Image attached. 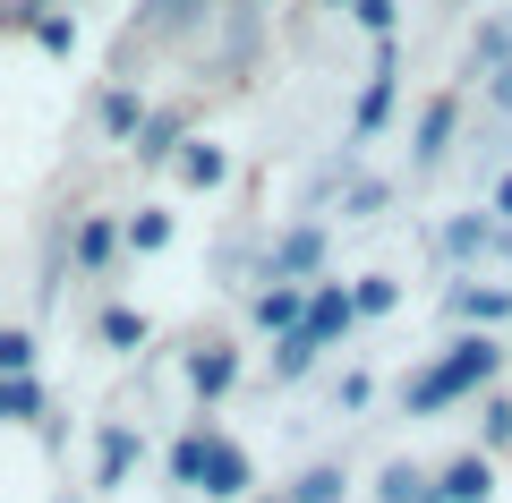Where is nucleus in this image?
<instances>
[{
	"mask_svg": "<svg viewBox=\"0 0 512 503\" xmlns=\"http://www.w3.org/2000/svg\"><path fill=\"white\" fill-rule=\"evenodd\" d=\"M487 376H495V342H461L444 367H427V376H419L410 410H444L453 393H470V384H487Z\"/></svg>",
	"mask_w": 512,
	"mask_h": 503,
	"instance_id": "obj_1",
	"label": "nucleus"
},
{
	"mask_svg": "<svg viewBox=\"0 0 512 503\" xmlns=\"http://www.w3.org/2000/svg\"><path fill=\"white\" fill-rule=\"evenodd\" d=\"M197 495H222V503H231V495H248V452L214 435V444H205V478H197Z\"/></svg>",
	"mask_w": 512,
	"mask_h": 503,
	"instance_id": "obj_2",
	"label": "nucleus"
},
{
	"mask_svg": "<svg viewBox=\"0 0 512 503\" xmlns=\"http://www.w3.org/2000/svg\"><path fill=\"white\" fill-rule=\"evenodd\" d=\"M350 316H359V299H342V290H316V307H308V324H299V333H308V342H325V333H342Z\"/></svg>",
	"mask_w": 512,
	"mask_h": 503,
	"instance_id": "obj_3",
	"label": "nucleus"
},
{
	"mask_svg": "<svg viewBox=\"0 0 512 503\" xmlns=\"http://www.w3.org/2000/svg\"><path fill=\"white\" fill-rule=\"evenodd\" d=\"M376 495H384V503H444V486H427V478H419L410 461H393V469H384V486H376Z\"/></svg>",
	"mask_w": 512,
	"mask_h": 503,
	"instance_id": "obj_4",
	"label": "nucleus"
},
{
	"mask_svg": "<svg viewBox=\"0 0 512 503\" xmlns=\"http://www.w3.org/2000/svg\"><path fill=\"white\" fill-rule=\"evenodd\" d=\"M487 486H495L487 461H453L444 469V503H487Z\"/></svg>",
	"mask_w": 512,
	"mask_h": 503,
	"instance_id": "obj_5",
	"label": "nucleus"
},
{
	"mask_svg": "<svg viewBox=\"0 0 512 503\" xmlns=\"http://www.w3.org/2000/svg\"><path fill=\"white\" fill-rule=\"evenodd\" d=\"M231 376H239V359H231V350H205V359L188 367V384H197V393H222Z\"/></svg>",
	"mask_w": 512,
	"mask_h": 503,
	"instance_id": "obj_6",
	"label": "nucleus"
},
{
	"mask_svg": "<svg viewBox=\"0 0 512 503\" xmlns=\"http://www.w3.org/2000/svg\"><path fill=\"white\" fill-rule=\"evenodd\" d=\"M128 461H137V435L111 427V435H103V486H120V478H128Z\"/></svg>",
	"mask_w": 512,
	"mask_h": 503,
	"instance_id": "obj_7",
	"label": "nucleus"
},
{
	"mask_svg": "<svg viewBox=\"0 0 512 503\" xmlns=\"http://www.w3.org/2000/svg\"><path fill=\"white\" fill-rule=\"evenodd\" d=\"M205 444H214V435H180V452H171V478H180V486L205 478Z\"/></svg>",
	"mask_w": 512,
	"mask_h": 503,
	"instance_id": "obj_8",
	"label": "nucleus"
},
{
	"mask_svg": "<svg viewBox=\"0 0 512 503\" xmlns=\"http://www.w3.org/2000/svg\"><path fill=\"white\" fill-rule=\"evenodd\" d=\"M103 342H111V350H137V342H146V316H128V307H111V316H103Z\"/></svg>",
	"mask_w": 512,
	"mask_h": 503,
	"instance_id": "obj_9",
	"label": "nucleus"
},
{
	"mask_svg": "<svg viewBox=\"0 0 512 503\" xmlns=\"http://www.w3.org/2000/svg\"><path fill=\"white\" fill-rule=\"evenodd\" d=\"M461 316H478V324H495V316H512V299H504V290H461Z\"/></svg>",
	"mask_w": 512,
	"mask_h": 503,
	"instance_id": "obj_10",
	"label": "nucleus"
},
{
	"mask_svg": "<svg viewBox=\"0 0 512 503\" xmlns=\"http://www.w3.org/2000/svg\"><path fill=\"white\" fill-rule=\"evenodd\" d=\"M256 316H265V324H291V333H299V290H291V282L265 290V299H256Z\"/></svg>",
	"mask_w": 512,
	"mask_h": 503,
	"instance_id": "obj_11",
	"label": "nucleus"
},
{
	"mask_svg": "<svg viewBox=\"0 0 512 503\" xmlns=\"http://www.w3.org/2000/svg\"><path fill=\"white\" fill-rule=\"evenodd\" d=\"M316 265V231H299L291 248H282V265H274V282H291V273H308Z\"/></svg>",
	"mask_w": 512,
	"mask_h": 503,
	"instance_id": "obj_12",
	"label": "nucleus"
},
{
	"mask_svg": "<svg viewBox=\"0 0 512 503\" xmlns=\"http://www.w3.org/2000/svg\"><path fill=\"white\" fill-rule=\"evenodd\" d=\"M342 495V469H308V478H299V503H333Z\"/></svg>",
	"mask_w": 512,
	"mask_h": 503,
	"instance_id": "obj_13",
	"label": "nucleus"
},
{
	"mask_svg": "<svg viewBox=\"0 0 512 503\" xmlns=\"http://www.w3.org/2000/svg\"><path fill=\"white\" fill-rule=\"evenodd\" d=\"M180 171H188V180H197V188H214V180H222V154H214V145H197V154H188Z\"/></svg>",
	"mask_w": 512,
	"mask_h": 503,
	"instance_id": "obj_14",
	"label": "nucleus"
},
{
	"mask_svg": "<svg viewBox=\"0 0 512 503\" xmlns=\"http://www.w3.org/2000/svg\"><path fill=\"white\" fill-rule=\"evenodd\" d=\"M0 367H9V376H26V367H35V342H26V333H9V342H0Z\"/></svg>",
	"mask_w": 512,
	"mask_h": 503,
	"instance_id": "obj_15",
	"label": "nucleus"
},
{
	"mask_svg": "<svg viewBox=\"0 0 512 503\" xmlns=\"http://www.w3.org/2000/svg\"><path fill=\"white\" fill-rule=\"evenodd\" d=\"M128 239H137V248H163L171 222H163V214H137V222H128Z\"/></svg>",
	"mask_w": 512,
	"mask_h": 503,
	"instance_id": "obj_16",
	"label": "nucleus"
},
{
	"mask_svg": "<svg viewBox=\"0 0 512 503\" xmlns=\"http://www.w3.org/2000/svg\"><path fill=\"white\" fill-rule=\"evenodd\" d=\"M0 410H9V418H35V384H26V376H9V393H0Z\"/></svg>",
	"mask_w": 512,
	"mask_h": 503,
	"instance_id": "obj_17",
	"label": "nucleus"
},
{
	"mask_svg": "<svg viewBox=\"0 0 512 503\" xmlns=\"http://www.w3.org/2000/svg\"><path fill=\"white\" fill-rule=\"evenodd\" d=\"M103 120L111 128H137V94H103Z\"/></svg>",
	"mask_w": 512,
	"mask_h": 503,
	"instance_id": "obj_18",
	"label": "nucleus"
},
{
	"mask_svg": "<svg viewBox=\"0 0 512 503\" xmlns=\"http://www.w3.org/2000/svg\"><path fill=\"white\" fill-rule=\"evenodd\" d=\"M35 35H43V52H69V43H77V26H60V18H35Z\"/></svg>",
	"mask_w": 512,
	"mask_h": 503,
	"instance_id": "obj_19",
	"label": "nucleus"
},
{
	"mask_svg": "<svg viewBox=\"0 0 512 503\" xmlns=\"http://www.w3.org/2000/svg\"><path fill=\"white\" fill-rule=\"evenodd\" d=\"M111 248V222H86V231H77V256H86V265H94V256H103Z\"/></svg>",
	"mask_w": 512,
	"mask_h": 503,
	"instance_id": "obj_20",
	"label": "nucleus"
},
{
	"mask_svg": "<svg viewBox=\"0 0 512 503\" xmlns=\"http://www.w3.org/2000/svg\"><path fill=\"white\" fill-rule=\"evenodd\" d=\"M359 26H367V35H384V26H393V0H359Z\"/></svg>",
	"mask_w": 512,
	"mask_h": 503,
	"instance_id": "obj_21",
	"label": "nucleus"
},
{
	"mask_svg": "<svg viewBox=\"0 0 512 503\" xmlns=\"http://www.w3.org/2000/svg\"><path fill=\"white\" fill-rule=\"evenodd\" d=\"M495 205H504V214H512V180H504V188H495Z\"/></svg>",
	"mask_w": 512,
	"mask_h": 503,
	"instance_id": "obj_22",
	"label": "nucleus"
}]
</instances>
